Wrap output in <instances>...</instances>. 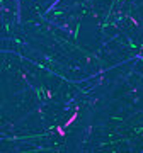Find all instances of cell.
Wrapping results in <instances>:
<instances>
[{
    "label": "cell",
    "mask_w": 143,
    "mask_h": 153,
    "mask_svg": "<svg viewBox=\"0 0 143 153\" xmlns=\"http://www.w3.org/2000/svg\"><path fill=\"white\" fill-rule=\"evenodd\" d=\"M75 118H77V116H72V118L68 119L67 123H65V126H70V124H72V123H73V119H75Z\"/></svg>",
    "instance_id": "obj_1"
}]
</instances>
